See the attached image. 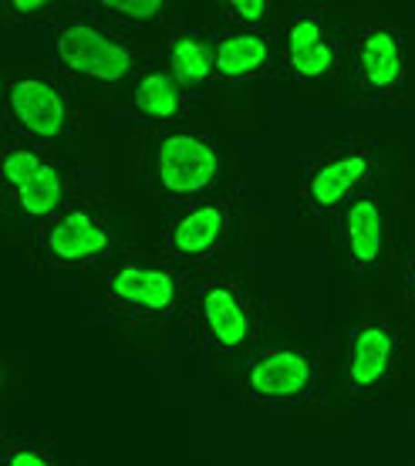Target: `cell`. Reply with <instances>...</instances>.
<instances>
[{
	"instance_id": "cell-1",
	"label": "cell",
	"mask_w": 415,
	"mask_h": 466,
	"mask_svg": "<svg viewBox=\"0 0 415 466\" xmlns=\"http://www.w3.org/2000/svg\"><path fill=\"white\" fill-rule=\"evenodd\" d=\"M98 288L108 311L126 325H176L189 318L197 270L142 247H118L105 260Z\"/></svg>"
},
{
	"instance_id": "cell-4",
	"label": "cell",
	"mask_w": 415,
	"mask_h": 466,
	"mask_svg": "<svg viewBox=\"0 0 415 466\" xmlns=\"http://www.w3.org/2000/svg\"><path fill=\"white\" fill-rule=\"evenodd\" d=\"M381 149L371 139H328L298 169V207L308 223L328 227L351 199L375 189Z\"/></svg>"
},
{
	"instance_id": "cell-6",
	"label": "cell",
	"mask_w": 415,
	"mask_h": 466,
	"mask_svg": "<svg viewBox=\"0 0 415 466\" xmlns=\"http://www.w3.org/2000/svg\"><path fill=\"white\" fill-rule=\"evenodd\" d=\"M51 68L71 82L128 85L138 75V51L122 31L95 14H68L51 31Z\"/></svg>"
},
{
	"instance_id": "cell-9",
	"label": "cell",
	"mask_w": 415,
	"mask_h": 466,
	"mask_svg": "<svg viewBox=\"0 0 415 466\" xmlns=\"http://www.w3.org/2000/svg\"><path fill=\"white\" fill-rule=\"evenodd\" d=\"M31 247L45 268L98 270L122 244L102 199L75 197L58 217L31 230Z\"/></svg>"
},
{
	"instance_id": "cell-22",
	"label": "cell",
	"mask_w": 415,
	"mask_h": 466,
	"mask_svg": "<svg viewBox=\"0 0 415 466\" xmlns=\"http://www.w3.org/2000/svg\"><path fill=\"white\" fill-rule=\"evenodd\" d=\"M47 17H55L51 0H14L4 7V24H41Z\"/></svg>"
},
{
	"instance_id": "cell-11",
	"label": "cell",
	"mask_w": 415,
	"mask_h": 466,
	"mask_svg": "<svg viewBox=\"0 0 415 466\" xmlns=\"http://www.w3.org/2000/svg\"><path fill=\"white\" fill-rule=\"evenodd\" d=\"M237 220H240V199L233 187L197 199L189 207H176L162 230V254L189 270L207 268L209 260H217L227 250Z\"/></svg>"
},
{
	"instance_id": "cell-21",
	"label": "cell",
	"mask_w": 415,
	"mask_h": 466,
	"mask_svg": "<svg viewBox=\"0 0 415 466\" xmlns=\"http://www.w3.org/2000/svg\"><path fill=\"white\" fill-rule=\"evenodd\" d=\"M219 11H223V17H227L230 27L270 31L277 17V4H270V0H227Z\"/></svg>"
},
{
	"instance_id": "cell-3",
	"label": "cell",
	"mask_w": 415,
	"mask_h": 466,
	"mask_svg": "<svg viewBox=\"0 0 415 466\" xmlns=\"http://www.w3.org/2000/svg\"><path fill=\"white\" fill-rule=\"evenodd\" d=\"M186 325L199 355L223 361H247L267 341L264 315L233 274H197Z\"/></svg>"
},
{
	"instance_id": "cell-13",
	"label": "cell",
	"mask_w": 415,
	"mask_h": 466,
	"mask_svg": "<svg viewBox=\"0 0 415 466\" xmlns=\"http://www.w3.org/2000/svg\"><path fill=\"white\" fill-rule=\"evenodd\" d=\"M338 244L345 254L348 268L358 274H381L389 270L395 257L392 240V213L385 207L379 187L351 199L335 220Z\"/></svg>"
},
{
	"instance_id": "cell-12",
	"label": "cell",
	"mask_w": 415,
	"mask_h": 466,
	"mask_svg": "<svg viewBox=\"0 0 415 466\" xmlns=\"http://www.w3.org/2000/svg\"><path fill=\"white\" fill-rule=\"evenodd\" d=\"M405 359V339L399 321L389 315H365L348 328L345 375L341 385L358 402L379 399L399 379Z\"/></svg>"
},
{
	"instance_id": "cell-14",
	"label": "cell",
	"mask_w": 415,
	"mask_h": 466,
	"mask_svg": "<svg viewBox=\"0 0 415 466\" xmlns=\"http://www.w3.org/2000/svg\"><path fill=\"white\" fill-rule=\"evenodd\" d=\"M162 65L183 85L193 102H213L217 78V35L199 24H179L169 31L162 47Z\"/></svg>"
},
{
	"instance_id": "cell-18",
	"label": "cell",
	"mask_w": 415,
	"mask_h": 466,
	"mask_svg": "<svg viewBox=\"0 0 415 466\" xmlns=\"http://www.w3.org/2000/svg\"><path fill=\"white\" fill-rule=\"evenodd\" d=\"M85 11L126 35L132 27H152V24L166 21L169 4L166 0H98V4H88Z\"/></svg>"
},
{
	"instance_id": "cell-20",
	"label": "cell",
	"mask_w": 415,
	"mask_h": 466,
	"mask_svg": "<svg viewBox=\"0 0 415 466\" xmlns=\"http://www.w3.org/2000/svg\"><path fill=\"white\" fill-rule=\"evenodd\" d=\"M0 466H61V460L47 436L24 432V436H17V440L11 436V440L4 443Z\"/></svg>"
},
{
	"instance_id": "cell-15",
	"label": "cell",
	"mask_w": 415,
	"mask_h": 466,
	"mask_svg": "<svg viewBox=\"0 0 415 466\" xmlns=\"http://www.w3.org/2000/svg\"><path fill=\"white\" fill-rule=\"evenodd\" d=\"M128 106L142 122V132H156V128L186 126L197 102L186 95V88L169 75L162 61H149L128 82Z\"/></svg>"
},
{
	"instance_id": "cell-19",
	"label": "cell",
	"mask_w": 415,
	"mask_h": 466,
	"mask_svg": "<svg viewBox=\"0 0 415 466\" xmlns=\"http://www.w3.org/2000/svg\"><path fill=\"white\" fill-rule=\"evenodd\" d=\"M51 149H41V146H31V142H11L4 146V156H0V187H4V199L17 193V189L31 179V176L47 163Z\"/></svg>"
},
{
	"instance_id": "cell-10",
	"label": "cell",
	"mask_w": 415,
	"mask_h": 466,
	"mask_svg": "<svg viewBox=\"0 0 415 466\" xmlns=\"http://www.w3.org/2000/svg\"><path fill=\"white\" fill-rule=\"evenodd\" d=\"M243 396L264 406H298L321 399L324 351L318 345L264 341L243 361Z\"/></svg>"
},
{
	"instance_id": "cell-5",
	"label": "cell",
	"mask_w": 415,
	"mask_h": 466,
	"mask_svg": "<svg viewBox=\"0 0 415 466\" xmlns=\"http://www.w3.org/2000/svg\"><path fill=\"white\" fill-rule=\"evenodd\" d=\"M4 118L7 139L55 149L78 128L75 82L58 68H4Z\"/></svg>"
},
{
	"instance_id": "cell-17",
	"label": "cell",
	"mask_w": 415,
	"mask_h": 466,
	"mask_svg": "<svg viewBox=\"0 0 415 466\" xmlns=\"http://www.w3.org/2000/svg\"><path fill=\"white\" fill-rule=\"evenodd\" d=\"M71 199L75 197H71L68 173H65V166H61L58 159H55V152H51L47 163L41 166L17 193L7 197V207H11L17 217H24L31 227H41V223H47L51 217H58Z\"/></svg>"
},
{
	"instance_id": "cell-23",
	"label": "cell",
	"mask_w": 415,
	"mask_h": 466,
	"mask_svg": "<svg viewBox=\"0 0 415 466\" xmlns=\"http://www.w3.org/2000/svg\"><path fill=\"white\" fill-rule=\"evenodd\" d=\"M399 280H402V298L405 308L415 315V247L402 257V268H399Z\"/></svg>"
},
{
	"instance_id": "cell-8",
	"label": "cell",
	"mask_w": 415,
	"mask_h": 466,
	"mask_svg": "<svg viewBox=\"0 0 415 466\" xmlns=\"http://www.w3.org/2000/svg\"><path fill=\"white\" fill-rule=\"evenodd\" d=\"M351 92L361 106H399L405 98L409 31L389 17H361L345 35Z\"/></svg>"
},
{
	"instance_id": "cell-7",
	"label": "cell",
	"mask_w": 415,
	"mask_h": 466,
	"mask_svg": "<svg viewBox=\"0 0 415 466\" xmlns=\"http://www.w3.org/2000/svg\"><path fill=\"white\" fill-rule=\"evenodd\" d=\"M348 71L345 35L324 17L318 4H300L277 27V68L280 82L300 88H335L338 78Z\"/></svg>"
},
{
	"instance_id": "cell-2",
	"label": "cell",
	"mask_w": 415,
	"mask_h": 466,
	"mask_svg": "<svg viewBox=\"0 0 415 466\" xmlns=\"http://www.w3.org/2000/svg\"><path fill=\"white\" fill-rule=\"evenodd\" d=\"M138 173L156 199L189 207L197 199L219 193V183L227 176V156L213 139V132L197 122H186V126L142 132Z\"/></svg>"
},
{
	"instance_id": "cell-16",
	"label": "cell",
	"mask_w": 415,
	"mask_h": 466,
	"mask_svg": "<svg viewBox=\"0 0 415 466\" xmlns=\"http://www.w3.org/2000/svg\"><path fill=\"white\" fill-rule=\"evenodd\" d=\"M277 68V31H243L223 27L217 31V78L219 88L250 85Z\"/></svg>"
}]
</instances>
